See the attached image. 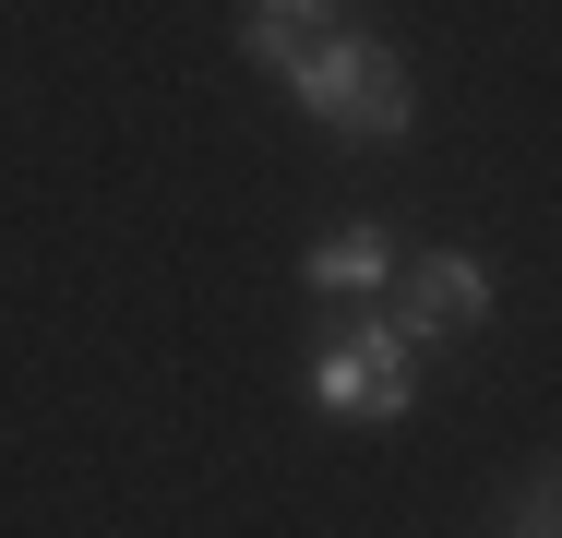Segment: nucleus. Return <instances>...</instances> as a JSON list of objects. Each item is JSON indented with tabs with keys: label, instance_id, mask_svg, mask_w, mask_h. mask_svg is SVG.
I'll return each instance as SVG.
<instances>
[{
	"label": "nucleus",
	"instance_id": "6",
	"mask_svg": "<svg viewBox=\"0 0 562 538\" xmlns=\"http://www.w3.org/2000/svg\"><path fill=\"white\" fill-rule=\"evenodd\" d=\"M239 12H263V24H288V36H312V24L336 12V0H239Z\"/></svg>",
	"mask_w": 562,
	"mask_h": 538
},
{
	"label": "nucleus",
	"instance_id": "2",
	"mask_svg": "<svg viewBox=\"0 0 562 538\" xmlns=\"http://www.w3.org/2000/svg\"><path fill=\"white\" fill-rule=\"evenodd\" d=\"M312 407H324V419H407V407H419V335L395 312L324 335V347H312Z\"/></svg>",
	"mask_w": 562,
	"mask_h": 538
},
{
	"label": "nucleus",
	"instance_id": "7",
	"mask_svg": "<svg viewBox=\"0 0 562 538\" xmlns=\"http://www.w3.org/2000/svg\"><path fill=\"white\" fill-rule=\"evenodd\" d=\"M503 538H515V527H503Z\"/></svg>",
	"mask_w": 562,
	"mask_h": 538
},
{
	"label": "nucleus",
	"instance_id": "4",
	"mask_svg": "<svg viewBox=\"0 0 562 538\" xmlns=\"http://www.w3.org/2000/svg\"><path fill=\"white\" fill-rule=\"evenodd\" d=\"M395 239L383 227H324L312 251H300V288H324V300H371V288H395Z\"/></svg>",
	"mask_w": 562,
	"mask_h": 538
},
{
	"label": "nucleus",
	"instance_id": "5",
	"mask_svg": "<svg viewBox=\"0 0 562 538\" xmlns=\"http://www.w3.org/2000/svg\"><path fill=\"white\" fill-rule=\"evenodd\" d=\"M515 538H562V455L527 479V491H515Z\"/></svg>",
	"mask_w": 562,
	"mask_h": 538
},
{
	"label": "nucleus",
	"instance_id": "3",
	"mask_svg": "<svg viewBox=\"0 0 562 538\" xmlns=\"http://www.w3.org/2000/svg\"><path fill=\"white\" fill-rule=\"evenodd\" d=\"M383 312L407 323L419 347H431V335H467V323H491V264H479V251H407L395 288H383Z\"/></svg>",
	"mask_w": 562,
	"mask_h": 538
},
{
	"label": "nucleus",
	"instance_id": "1",
	"mask_svg": "<svg viewBox=\"0 0 562 538\" xmlns=\"http://www.w3.org/2000/svg\"><path fill=\"white\" fill-rule=\"evenodd\" d=\"M300 120H324L336 144H407L419 132V97H407V60L371 48V36H300V60L276 72Z\"/></svg>",
	"mask_w": 562,
	"mask_h": 538
}]
</instances>
